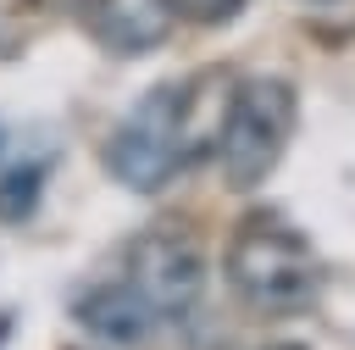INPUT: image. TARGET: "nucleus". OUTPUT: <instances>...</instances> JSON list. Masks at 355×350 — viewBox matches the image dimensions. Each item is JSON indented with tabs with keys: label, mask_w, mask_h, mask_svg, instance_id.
Segmentation results:
<instances>
[{
	"label": "nucleus",
	"mask_w": 355,
	"mask_h": 350,
	"mask_svg": "<svg viewBox=\"0 0 355 350\" xmlns=\"http://www.w3.org/2000/svg\"><path fill=\"white\" fill-rule=\"evenodd\" d=\"M178 11L189 22H200V28H222V22H233L244 11V0H178Z\"/></svg>",
	"instance_id": "nucleus-8"
},
{
	"label": "nucleus",
	"mask_w": 355,
	"mask_h": 350,
	"mask_svg": "<svg viewBox=\"0 0 355 350\" xmlns=\"http://www.w3.org/2000/svg\"><path fill=\"white\" fill-rule=\"evenodd\" d=\"M0 156H6V128H0Z\"/></svg>",
	"instance_id": "nucleus-9"
},
{
	"label": "nucleus",
	"mask_w": 355,
	"mask_h": 350,
	"mask_svg": "<svg viewBox=\"0 0 355 350\" xmlns=\"http://www.w3.org/2000/svg\"><path fill=\"white\" fill-rule=\"evenodd\" d=\"M194 144V83H155L144 89V100L133 111H122V122L105 133V178L128 194H161Z\"/></svg>",
	"instance_id": "nucleus-2"
},
{
	"label": "nucleus",
	"mask_w": 355,
	"mask_h": 350,
	"mask_svg": "<svg viewBox=\"0 0 355 350\" xmlns=\"http://www.w3.org/2000/svg\"><path fill=\"white\" fill-rule=\"evenodd\" d=\"M128 283H139V294L161 311V322H183L205 289V256L189 233L178 228H155L128 250Z\"/></svg>",
	"instance_id": "nucleus-4"
},
{
	"label": "nucleus",
	"mask_w": 355,
	"mask_h": 350,
	"mask_svg": "<svg viewBox=\"0 0 355 350\" xmlns=\"http://www.w3.org/2000/svg\"><path fill=\"white\" fill-rule=\"evenodd\" d=\"M222 272H227L233 294L261 317H294L327 283V267H322L316 244L272 211H255L233 228V239L222 250Z\"/></svg>",
	"instance_id": "nucleus-1"
},
{
	"label": "nucleus",
	"mask_w": 355,
	"mask_h": 350,
	"mask_svg": "<svg viewBox=\"0 0 355 350\" xmlns=\"http://www.w3.org/2000/svg\"><path fill=\"white\" fill-rule=\"evenodd\" d=\"M72 317H78V328H83L89 339H100V344H111V350H139V344H150L155 328H161V311H155V306L139 294V283H128V278L83 289V294L72 300Z\"/></svg>",
	"instance_id": "nucleus-6"
},
{
	"label": "nucleus",
	"mask_w": 355,
	"mask_h": 350,
	"mask_svg": "<svg viewBox=\"0 0 355 350\" xmlns=\"http://www.w3.org/2000/svg\"><path fill=\"white\" fill-rule=\"evenodd\" d=\"M294 122H300V94H294L288 78H277V72L239 78L227 106H222V122H216V172H222V183L239 189V194L261 189L277 172V161L288 156Z\"/></svg>",
	"instance_id": "nucleus-3"
},
{
	"label": "nucleus",
	"mask_w": 355,
	"mask_h": 350,
	"mask_svg": "<svg viewBox=\"0 0 355 350\" xmlns=\"http://www.w3.org/2000/svg\"><path fill=\"white\" fill-rule=\"evenodd\" d=\"M178 0H83V28L105 56H150L178 28Z\"/></svg>",
	"instance_id": "nucleus-5"
},
{
	"label": "nucleus",
	"mask_w": 355,
	"mask_h": 350,
	"mask_svg": "<svg viewBox=\"0 0 355 350\" xmlns=\"http://www.w3.org/2000/svg\"><path fill=\"white\" fill-rule=\"evenodd\" d=\"M39 200H44V167L39 161L0 172V222H28L39 211Z\"/></svg>",
	"instance_id": "nucleus-7"
}]
</instances>
